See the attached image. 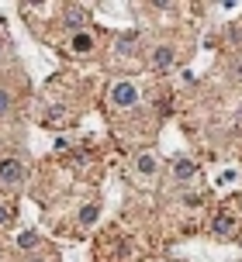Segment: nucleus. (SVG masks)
Listing matches in <instances>:
<instances>
[{"instance_id":"1","label":"nucleus","mask_w":242,"mask_h":262,"mask_svg":"<svg viewBox=\"0 0 242 262\" xmlns=\"http://www.w3.org/2000/svg\"><path fill=\"white\" fill-rule=\"evenodd\" d=\"M28 180V166H25V159H0V186H7V190H17V186Z\"/></svg>"},{"instance_id":"2","label":"nucleus","mask_w":242,"mask_h":262,"mask_svg":"<svg viewBox=\"0 0 242 262\" xmlns=\"http://www.w3.org/2000/svg\"><path fill=\"white\" fill-rule=\"evenodd\" d=\"M111 100H114V107H135V104H138V90H135V83H128V79L114 83V86H111Z\"/></svg>"},{"instance_id":"3","label":"nucleus","mask_w":242,"mask_h":262,"mask_svg":"<svg viewBox=\"0 0 242 262\" xmlns=\"http://www.w3.org/2000/svg\"><path fill=\"white\" fill-rule=\"evenodd\" d=\"M149 59H152L156 69H170V66L176 62V49H173V45H156V49L149 52Z\"/></svg>"},{"instance_id":"4","label":"nucleus","mask_w":242,"mask_h":262,"mask_svg":"<svg viewBox=\"0 0 242 262\" xmlns=\"http://www.w3.org/2000/svg\"><path fill=\"white\" fill-rule=\"evenodd\" d=\"M194 176H197V162H194V159H187V156L173 159V180L187 183V180H194Z\"/></svg>"},{"instance_id":"5","label":"nucleus","mask_w":242,"mask_h":262,"mask_svg":"<svg viewBox=\"0 0 242 262\" xmlns=\"http://www.w3.org/2000/svg\"><path fill=\"white\" fill-rule=\"evenodd\" d=\"M211 235L215 238H232L235 235V217H232V214H218L215 224H211Z\"/></svg>"},{"instance_id":"6","label":"nucleus","mask_w":242,"mask_h":262,"mask_svg":"<svg viewBox=\"0 0 242 262\" xmlns=\"http://www.w3.org/2000/svg\"><path fill=\"white\" fill-rule=\"evenodd\" d=\"M63 21H66V28L76 35V31H83V25H87V11H83V7H66Z\"/></svg>"},{"instance_id":"7","label":"nucleus","mask_w":242,"mask_h":262,"mask_svg":"<svg viewBox=\"0 0 242 262\" xmlns=\"http://www.w3.org/2000/svg\"><path fill=\"white\" fill-rule=\"evenodd\" d=\"M156 166H159V162H156V156H152V152H142V156L135 159V169H138V176H152V172H156Z\"/></svg>"},{"instance_id":"8","label":"nucleus","mask_w":242,"mask_h":262,"mask_svg":"<svg viewBox=\"0 0 242 262\" xmlns=\"http://www.w3.org/2000/svg\"><path fill=\"white\" fill-rule=\"evenodd\" d=\"M94 49V35L90 31H76L73 35V52H90Z\"/></svg>"},{"instance_id":"9","label":"nucleus","mask_w":242,"mask_h":262,"mask_svg":"<svg viewBox=\"0 0 242 262\" xmlns=\"http://www.w3.org/2000/svg\"><path fill=\"white\" fill-rule=\"evenodd\" d=\"M100 217V204H83L80 207V224H94Z\"/></svg>"},{"instance_id":"10","label":"nucleus","mask_w":242,"mask_h":262,"mask_svg":"<svg viewBox=\"0 0 242 262\" xmlns=\"http://www.w3.org/2000/svg\"><path fill=\"white\" fill-rule=\"evenodd\" d=\"M35 245H38V231L35 228H28V231L17 235V249H35Z\"/></svg>"},{"instance_id":"11","label":"nucleus","mask_w":242,"mask_h":262,"mask_svg":"<svg viewBox=\"0 0 242 262\" xmlns=\"http://www.w3.org/2000/svg\"><path fill=\"white\" fill-rule=\"evenodd\" d=\"M11 90H7V86H0V118H4V114H11Z\"/></svg>"},{"instance_id":"12","label":"nucleus","mask_w":242,"mask_h":262,"mask_svg":"<svg viewBox=\"0 0 242 262\" xmlns=\"http://www.w3.org/2000/svg\"><path fill=\"white\" fill-rule=\"evenodd\" d=\"M138 38V31H125V35H121L118 38V52H125V49H132V41Z\"/></svg>"},{"instance_id":"13","label":"nucleus","mask_w":242,"mask_h":262,"mask_svg":"<svg viewBox=\"0 0 242 262\" xmlns=\"http://www.w3.org/2000/svg\"><path fill=\"white\" fill-rule=\"evenodd\" d=\"M4 224H11V207L0 204V228H4Z\"/></svg>"},{"instance_id":"14","label":"nucleus","mask_w":242,"mask_h":262,"mask_svg":"<svg viewBox=\"0 0 242 262\" xmlns=\"http://www.w3.org/2000/svg\"><path fill=\"white\" fill-rule=\"evenodd\" d=\"M235 73H239V76H242V62H239V66H235Z\"/></svg>"},{"instance_id":"15","label":"nucleus","mask_w":242,"mask_h":262,"mask_svg":"<svg viewBox=\"0 0 242 262\" xmlns=\"http://www.w3.org/2000/svg\"><path fill=\"white\" fill-rule=\"evenodd\" d=\"M0 55H4V41H0Z\"/></svg>"}]
</instances>
